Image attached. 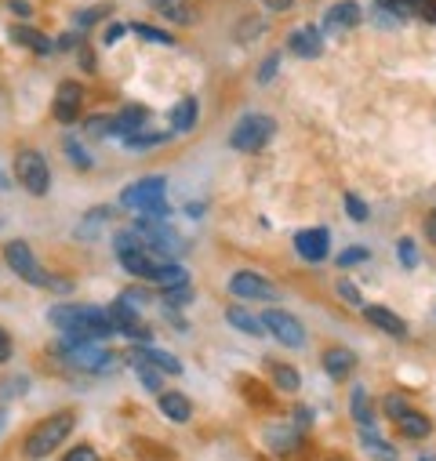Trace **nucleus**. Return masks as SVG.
Instances as JSON below:
<instances>
[{"instance_id": "1", "label": "nucleus", "mask_w": 436, "mask_h": 461, "mask_svg": "<svg viewBox=\"0 0 436 461\" xmlns=\"http://www.w3.org/2000/svg\"><path fill=\"white\" fill-rule=\"evenodd\" d=\"M48 320L55 330H62V338L77 341H105L109 334H117V327L109 323V312L98 305H51Z\"/></svg>"}, {"instance_id": "2", "label": "nucleus", "mask_w": 436, "mask_h": 461, "mask_svg": "<svg viewBox=\"0 0 436 461\" xmlns=\"http://www.w3.org/2000/svg\"><path fill=\"white\" fill-rule=\"evenodd\" d=\"M5 258H8V266H12V273H15L19 280H26V284H33V287H41V291H55V294H69V291H73V280L41 269V262H37V255H33V248H30L26 240L5 244Z\"/></svg>"}, {"instance_id": "3", "label": "nucleus", "mask_w": 436, "mask_h": 461, "mask_svg": "<svg viewBox=\"0 0 436 461\" xmlns=\"http://www.w3.org/2000/svg\"><path fill=\"white\" fill-rule=\"evenodd\" d=\"M73 425H77V414H73V411H55V414H48V418L37 421L33 432L26 436L23 457H26V461H44L48 454H55V450L69 439Z\"/></svg>"}, {"instance_id": "4", "label": "nucleus", "mask_w": 436, "mask_h": 461, "mask_svg": "<svg viewBox=\"0 0 436 461\" xmlns=\"http://www.w3.org/2000/svg\"><path fill=\"white\" fill-rule=\"evenodd\" d=\"M55 353L66 367L84 371V375H102L109 364H114V353H109L105 341H77V338H62L55 345Z\"/></svg>"}, {"instance_id": "5", "label": "nucleus", "mask_w": 436, "mask_h": 461, "mask_svg": "<svg viewBox=\"0 0 436 461\" xmlns=\"http://www.w3.org/2000/svg\"><path fill=\"white\" fill-rule=\"evenodd\" d=\"M164 189H168V178L164 175H150V178H139V182L124 185L121 189V203L139 211L142 218H168Z\"/></svg>"}, {"instance_id": "6", "label": "nucleus", "mask_w": 436, "mask_h": 461, "mask_svg": "<svg viewBox=\"0 0 436 461\" xmlns=\"http://www.w3.org/2000/svg\"><path fill=\"white\" fill-rule=\"evenodd\" d=\"M273 139H277V121L266 117V113H248V117H241V124L233 128L230 146L237 153H262Z\"/></svg>"}, {"instance_id": "7", "label": "nucleus", "mask_w": 436, "mask_h": 461, "mask_svg": "<svg viewBox=\"0 0 436 461\" xmlns=\"http://www.w3.org/2000/svg\"><path fill=\"white\" fill-rule=\"evenodd\" d=\"M15 178L30 196H44L51 189V167L44 160V153L37 149H19L15 153Z\"/></svg>"}, {"instance_id": "8", "label": "nucleus", "mask_w": 436, "mask_h": 461, "mask_svg": "<svg viewBox=\"0 0 436 461\" xmlns=\"http://www.w3.org/2000/svg\"><path fill=\"white\" fill-rule=\"evenodd\" d=\"M262 323H266V334H273L277 345H284V349H302V345H305V327L287 309H266Z\"/></svg>"}, {"instance_id": "9", "label": "nucleus", "mask_w": 436, "mask_h": 461, "mask_svg": "<svg viewBox=\"0 0 436 461\" xmlns=\"http://www.w3.org/2000/svg\"><path fill=\"white\" fill-rule=\"evenodd\" d=\"M230 294L241 302H277V284L255 269H237L230 276Z\"/></svg>"}, {"instance_id": "10", "label": "nucleus", "mask_w": 436, "mask_h": 461, "mask_svg": "<svg viewBox=\"0 0 436 461\" xmlns=\"http://www.w3.org/2000/svg\"><path fill=\"white\" fill-rule=\"evenodd\" d=\"M295 251H298L302 262L320 266V262H327V255H332V233H327L323 225L298 229V233H295Z\"/></svg>"}, {"instance_id": "11", "label": "nucleus", "mask_w": 436, "mask_h": 461, "mask_svg": "<svg viewBox=\"0 0 436 461\" xmlns=\"http://www.w3.org/2000/svg\"><path fill=\"white\" fill-rule=\"evenodd\" d=\"M80 105H84V87L77 80H62L55 87V102H51V117L59 124H77L80 117Z\"/></svg>"}, {"instance_id": "12", "label": "nucleus", "mask_w": 436, "mask_h": 461, "mask_svg": "<svg viewBox=\"0 0 436 461\" xmlns=\"http://www.w3.org/2000/svg\"><path fill=\"white\" fill-rule=\"evenodd\" d=\"M320 364H323V375L327 378H335V382H346L350 375H357V353L353 349H346V345H332L323 357H320Z\"/></svg>"}, {"instance_id": "13", "label": "nucleus", "mask_w": 436, "mask_h": 461, "mask_svg": "<svg viewBox=\"0 0 436 461\" xmlns=\"http://www.w3.org/2000/svg\"><path fill=\"white\" fill-rule=\"evenodd\" d=\"M132 364H150V367H157L160 375H182V360L178 357H171V353H164V349H157V345L150 341V345H139V349H132V357H128Z\"/></svg>"}, {"instance_id": "14", "label": "nucleus", "mask_w": 436, "mask_h": 461, "mask_svg": "<svg viewBox=\"0 0 436 461\" xmlns=\"http://www.w3.org/2000/svg\"><path fill=\"white\" fill-rule=\"evenodd\" d=\"M360 312H364V320H368L375 330H382V334H389V338H396V341L407 338V323H404L393 309H386V305H371V302H368Z\"/></svg>"}, {"instance_id": "15", "label": "nucleus", "mask_w": 436, "mask_h": 461, "mask_svg": "<svg viewBox=\"0 0 436 461\" xmlns=\"http://www.w3.org/2000/svg\"><path fill=\"white\" fill-rule=\"evenodd\" d=\"M287 51L298 55V59H320L323 55V33L316 26H298L287 37Z\"/></svg>"}, {"instance_id": "16", "label": "nucleus", "mask_w": 436, "mask_h": 461, "mask_svg": "<svg viewBox=\"0 0 436 461\" xmlns=\"http://www.w3.org/2000/svg\"><path fill=\"white\" fill-rule=\"evenodd\" d=\"M360 23H364V8L357 5V0H339V5H332L327 15H323L327 30H353Z\"/></svg>"}, {"instance_id": "17", "label": "nucleus", "mask_w": 436, "mask_h": 461, "mask_svg": "<svg viewBox=\"0 0 436 461\" xmlns=\"http://www.w3.org/2000/svg\"><path fill=\"white\" fill-rule=\"evenodd\" d=\"M196 121H200V102L193 95L189 98H178L175 109H171V131L175 135H189L196 128Z\"/></svg>"}, {"instance_id": "18", "label": "nucleus", "mask_w": 436, "mask_h": 461, "mask_svg": "<svg viewBox=\"0 0 436 461\" xmlns=\"http://www.w3.org/2000/svg\"><path fill=\"white\" fill-rule=\"evenodd\" d=\"M146 121H150V109L146 105H128V109H121L117 117H114V135L117 139H128V135L142 131Z\"/></svg>"}, {"instance_id": "19", "label": "nucleus", "mask_w": 436, "mask_h": 461, "mask_svg": "<svg viewBox=\"0 0 436 461\" xmlns=\"http://www.w3.org/2000/svg\"><path fill=\"white\" fill-rule=\"evenodd\" d=\"M157 403H160V414L168 418V421H189L193 418V403H189V396L186 393H171V389H164L160 396H157Z\"/></svg>"}, {"instance_id": "20", "label": "nucleus", "mask_w": 436, "mask_h": 461, "mask_svg": "<svg viewBox=\"0 0 436 461\" xmlns=\"http://www.w3.org/2000/svg\"><path fill=\"white\" fill-rule=\"evenodd\" d=\"M226 323H230L233 330H241V334H251V338L266 334V323H262V316H255L248 305H230V309H226Z\"/></svg>"}, {"instance_id": "21", "label": "nucleus", "mask_w": 436, "mask_h": 461, "mask_svg": "<svg viewBox=\"0 0 436 461\" xmlns=\"http://www.w3.org/2000/svg\"><path fill=\"white\" fill-rule=\"evenodd\" d=\"M393 425H396V432H400L404 439H425V436L432 432V418L422 414L418 407H411V411H407L404 418H396Z\"/></svg>"}, {"instance_id": "22", "label": "nucleus", "mask_w": 436, "mask_h": 461, "mask_svg": "<svg viewBox=\"0 0 436 461\" xmlns=\"http://www.w3.org/2000/svg\"><path fill=\"white\" fill-rule=\"evenodd\" d=\"M360 447H364V454H371L375 461H396V447H393L375 425L360 429Z\"/></svg>"}, {"instance_id": "23", "label": "nucleus", "mask_w": 436, "mask_h": 461, "mask_svg": "<svg viewBox=\"0 0 436 461\" xmlns=\"http://www.w3.org/2000/svg\"><path fill=\"white\" fill-rule=\"evenodd\" d=\"M12 41L23 44V48H30L33 55H51V51H55L51 37H44V33L33 30V26H12Z\"/></svg>"}, {"instance_id": "24", "label": "nucleus", "mask_w": 436, "mask_h": 461, "mask_svg": "<svg viewBox=\"0 0 436 461\" xmlns=\"http://www.w3.org/2000/svg\"><path fill=\"white\" fill-rule=\"evenodd\" d=\"M121 266H124V273H132L135 280H153L160 258H153L150 251H132V255H121Z\"/></svg>"}, {"instance_id": "25", "label": "nucleus", "mask_w": 436, "mask_h": 461, "mask_svg": "<svg viewBox=\"0 0 436 461\" xmlns=\"http://www.w3.org/2000/svg\"><path fill=\"white\" fill-rule=\"evenodd\" d=\"M153 284L160 291H175V287H189V269L178 266V262H160L157 273H153Z\"/></svg>"}, {"instance_id": "26", "label": "nucleus", "mask_w": 436, "mask_h": 461, "mask_svg": "<svg viewBox=\"0 0 436 461\" xmlns=\"http://www.w3.org/2000/svg\"><path fill=\"white\" fill-rule=\"evenodd\" d=\"M109 218H114V211H109V207H91V211L80 218V225L73 229L77 240H95V237L102 233V225H105Z\"/></svg>"}, {"instance_id": "27", "label": "nucleus", "mask_w": 436, "mask_h": 461, "mask_svg": "<svg viewBox=\"0 0 436 461\" xmlns=\"http://www.w3.org/2000/svg\"><path fill=\"white\" fill-rule=\"evenodd\" d=\"M350 414H353V421H357L360 429L371 425L375 411H371V393H368L364 385H353V393H350Z\"/></svg>"}, {"instance_id": "28", "label": "nucleus", "mask_w": 436, "mask_h": 461, "mask_svg": "<svg viewBox=\"0 0 436 461\" xmlns=\"http://www.w3.org/2000/svg\"><path fill=\"white\" fill-rule=\"evenodd\" d=\"M150 8L157 15H164L168 23H175V26H189L193 23V12L182 5V0H150Z\"/></svg>"}, {"instance_id": "29", "label": "nucleus", "mask_w": 436, "mask_h": 461, "mask_svg": "<svg viewBox=\"0 0 436 461\" xmlns=\"http://www.w3.org/2000/svg\"><path fill=\"white\" fill-rule=\"evenodd\" d=\"M171 135H175V131H135V135H128V139H124V149H132V153L157 149V146L171 142Z\"/></svg>"}, {"instance_id": "30", "label": "nucleus", "mask_w": 436, "mask_h": 461, "mask_svg": "<svg viewBox=\"0 0 436 461\" xmlns=\"http://www.w3.org/2000/svg\"><path fill=\"white\" fill-rule=\"evenodd\" d=\"M269 378L280 393H298L302 389V375L291 364H269Z\"/></svg>"}, {"instance_id": "31", "label": "nucleus", "mask_w": 436, "mask_h": 461, "mask_svg": "<svg viewBox=\"0 0 436 461\" xmlns=\"http://www.w3.org/2000/svg\"><path fill=\"white\" fill-rule=\"evenodd\" d=\"M266 443L277 450V454H287V450H295L298 443H302V429H291V425H280V429H269V436H266Z\"/></svg>"}, {"instance_id": "32", "label": "nucleus", "mask_w": 436, "mask_h": 461, "mask_svg": "<svg viewBox=\"0 0 436 461\" xmlns=\"http://www.w3.org/2000/svg\"><path fill=\"white\" fill-rule=\"evenodd\" d=\"M128 26H132V33H139L142 41H153V44H164V48L175 44V37H171L168 30H157V26H150V23H128Z\"/></svg>"}, {"instance_id": "33", "label": "nucleus", "mask_w": 436, "mask_h": 461, "mask_svg": "<svg viewBox=\"0 0 436 461\" xmlns=\"http://www.w3.org/2000/svg\"><path fill=\"white\" fill-rule=\"evenodd\" d=\"M368 258H371V251L360 248V244H353V248H346V251L335 258V266H339V269H353V266H364Z\"/></svg>"}, {"instance_id": "34", "label": "nucleus", "mask_w": 436, "mask_h": 461, "mask_svg": "<svg viewBox=\"0 0 436 461\" xmlns=\"http://www.w3.org/2000/svg\"><path fill=\"white\" fill-rule=\"evenodd\" d=\"M135 371H139V382L150 389V393H164V375L157 371V367H150V364H135Z\"/></svg>"}, {"instance_id": "35", "label": "nucleus", "mask_w": 436, "mask_h": 461, "mask_svg": "<svg viewBox=\"0 0 436 461\" xmlns=\"http://www.w3.org/2000/svg\"><path fill=\"white\" fill-rule=\"evenodd\" d=\"M382 411H386V418H389V421H396V418H404V414L411 411V400H407V396H400V393H389V396L382 400Z\"/></svg>"}, {"instance_id": "36", "label": "nucleus", "mask_w": 436, "mask_h": 461, "mask_svg": "<svg viewBox=\"0 0 436 461\" xmlns=\"http://www.w3.org/2000/svg\"><path fill=\"white\" fill-rule=\"evenodd\" d=\"M62 153H66V160H69V164H77L80 171H91V157L84 153V146H80V142L66 139V142H62Z\"/></svg>"}, {"instance_id": "37", "label": "nucleus", "mask_w": 436, "mask_h": 461, "mask_svg": "<svg viewBox=\"0 0 436 461\" xmlns=\"http://www.w3.org/2000/svg\"><path fill=\"white\" fill-rule=\"evenodd\" d=\"M196 298V291H193V284L189 287H175V291H160V302L168 305V309H178V305H189Z\"/></svg>"}, {"instance_id": "38", "label": "nucleus", "mask_w": 436, "mask_h": 461, "mask_svg": "<svg viewBox=\"0 0 436 461\" xmlns=\"http://www.w3.org/2000/svg\"><path fill=\"white\" fill-rule=\"evenodd\" d=\"M109 12H114V5H95V8L80 12V15H77V26H80V33H84V30H91L95 23H102Z\"/></svg>"}, {"instance_id": "39", "label": "nucleus", "mask_w": 436, "mask_h": 461, "mask_svg": "<svg viewBox=\"0 0 436 461\" xmlns=\"http://www.w3.org/2000/svg\"><path fill=\"white\" fill-rule=\"evenodd\" d=\"M346 214H350L357 225H364V221L371 218V207H368V203H364L357 193H346Z\"/></svg>"}, {"instance_id": "40", "label": "nucleus", "mask_w": 436, "mask_h": 461, "mask_svg": "<svg viewBox=\"0 0 436 461\" xmlns=\"http://www.w3.org/2000/svg\"><path fill=\"white\" fill-rule=\"evenodd\" d=\"M277 73H280V51H273V55L262 59V66H259V84H269Z\"/></svg>"}, {"instance_id": "41", "label": "nucleus", "mask_w": 436, "mask_h": 461, "mask_svg": "<svg viewBox=\"0 0 436 461\" xmlns=\"http://www.w3.org/2000/svg\"><path fill=\"white\" fill-rule=\"evenodd\" d=\"M396 251H400V266H404V269H414V266H418V248H414L411 237H404V240L396 244Z\"/></svg>"}, {"instance_id": "42", "label": "nucleus", "mask_w": 436, "mask_h": 461, "mask_svg": "<svg viewBox=\"0 0 436 461\" xmlns=\"http://www.w3.org/2000/svg\"><path fill=\"white\" fill-rule=\"evenodd\" d=\"M335 287H339L342 302H350V305H357V309H364V305H368V302H364V294L357 291V284H350V280H339Z\"/></svg>"}, {"instance_id": "43", "label": "nucleus", "mask_w": 436, "mask_h": 461, "mask_svg": "<svg viewBox=\"0 0 436 461\" xmlns=\"http://www.w3.org/2000/svg\"><path fill=\"white\" fill-rule=\"evenodd\" d=\"M87 135H91V139L114 135V117H91V121H87Z\"/></svg>"}, {"instance_id": "44", "label": "nucleus", "mask_w": 436, "mask_h": 461, "mask_svg": "<svg viewBox=\"0 0 436 461\" xmlns=\"http://www.w3.org/2000/svg\"><path fill=\"white\" fill-rule=\"evenodd\" d=\"M62 461H98V450H95V447H87V443H80V447H73Z\"/></svg>"}, {"instance_id": "45", "label": "nucleus", "mask_w": 436, "mask_h": 461, "mask_svg": "<svg viewBox=\"0 0 436 461\" xmlns=\"http://www.w3.org/2000/svg\"><path fill=\"white\" fill-rule=\"evenodd\" d=\"M12 349H15V345H12V334L0 327V364H8V360H12Z\"/></svg>"}, {"instance_id": "46", "label": "nucleus", "mask_w": 436, "mask_h": 461, "mask_svg": "<svg viewBox=\"0 0 436 461\" xmlns=\"http://www.w3.org/2000/svg\"><path fill=\"white\" fill-rule=\"evenodd\" d=\"M241 26H248V30H241V41H255L266 26H262V19H248V23H241Z\"/></svg>"}, {"instance_id": "47", "label": "nucleus", "mask_w": 436, "mask_h": 461, "mask_svg": "<svg viewBox=\"0 0 436 461\" xmlns=\"http://www.w3.org/2000/svg\"><path fill=\"white\" fill-rule=\"evenodd\" d=\"M418 19H422V23H432V26H436V0H422V8H418Z\"/></svg>"}, {"instance_id": "48", "label": "nucleus", "mask_w": 436, "mask_h": 461, "mask_svg": "<svg viewBox=\"0 0 436 461\" xmlns=\"http://www.w3.org/2000/svg\"><path fill=\"white\" fill-rule=\"evenodd\" d=\"M12 15H19V19H30L33 15V5H30V0H12Z\"/></svg>"}, {"instance_id": "49", "label": "nucleus", "mask_w": 436, "mask_h": 461, "mask_svg": "<svg viewBox=\"0 0 436 461\" xmlns=\"http://www.w3.org/2000/svg\"><path fill=\"white\" fill-rule=\"evenodd\" d=\"M425 240H429V244L436 248V207H432V211L425 214Z\"/></svg>"}, {"instance_id": "50", "label": "nucleus", "mask_w": 436, "mask_h": 461, "mask_svg": "<svg viewBox=\"0 0 436 461\" xmlns=\"http://www.w3.org/2000/svg\"><path fill=\"white\" fill-rule=\"evenodd\" d=\"M55 48H59V51H73V48H80V33H66V37H59Z\"/></svg>"}, {"instance_id": "51", "label": "nucleus", "mask_w": 436, "mask_h": 461, "mask_svg": "<svg viewBox=\"0 0 436 461\" xmlns=\"http://www.w3.org/2000/svg\"><path fill=\"white\" fill-rule=\"evenodd\" d=\"M128 30H132V26H128V23H117V26H114V30H109V33H105V44H114V41H121V37H124V33H128Z\"/></svg>"}, {"instance_id": "52", "label": "nucleus", "mask_w": 436, "mask_h": 461, "mask_svg": "<svg viewBox=\"0 0 436 461\" xmlns=\"http://www.w3.org/2000/svg\"><path fill=\"white\" fill-rule=\"evenodd\" d=\"M266 8H269V12H291L295 0H266Z\"/></svg>"}, {"instance_id": "53", "label": "nucleus", "mask_w": 436, "mask_h": 461, "mask_svg": "<svg viewBox=\"0 0 436 461\" xmlns=\"http://www.w3.org/2000/svg\"><path fill=\"white\" fill-rule=\"evenodd\" d=\"M295 421H298V425H309V421H313V411H309V407H298V411H295Z\"/></svg>"}, {"instance_id": "54", "label": "nucleus", "mask_w": 436, "mask_h": 461, "mask_svg": "<svg viewBox=\"0 0 436 461\" xmlns=\"http://www.w3.org/2000/svg\"><path fill=\"white\" fill-rule=\"evenodd\" d=\"M0 429H5V411H0Z\"/></svg>"}, {"instance_id": "55", "label": "nucleus", "mask_w": 436, "mask_h": 461, "mask_svg": "<svg viewBox=\"0 0 436 461\" xmlns=\"http://www.w3.org/2000/svg\"><path fill=\"white\" fill-rule=\"evenodd\" d=\"M332 461H350V457H332Z\"/></svg>"}, {"instance_id": "56", "label": "nucleus", "mask_w": 436, "mask_h": 461, "mask_svg": "<svg viewBox=\"0 0 436 461\" xmlns=\"http://www.w3.org/2000/svg\"><path fill=\"white\" fill-rule=\"evenodd\" d=\"M378 5H386V0H378Z\"/></svg>"}]
</instances>
